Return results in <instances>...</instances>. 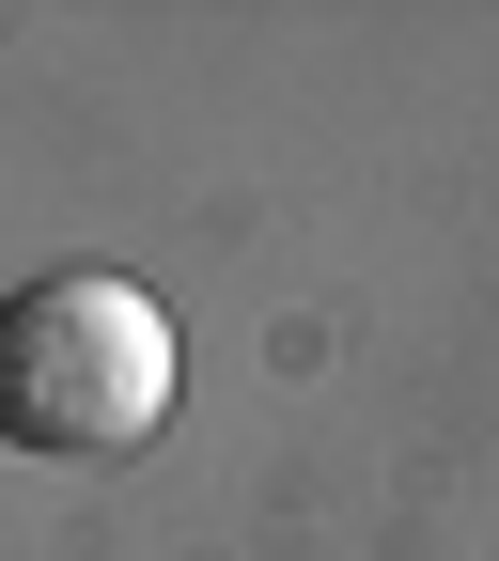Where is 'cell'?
Returning a JSON list of instances; mask_svg holds the SVG:
<instances>
[{"mask_svg":"<svg viewBox=\"0 0 499 561\" xmlns=\"http://www.w3.org/2000/svg\"><path fill=\"white\" fill-rule=\"evenodd\" d=\"M172 405V312L110 265L0 297V437L16 453H140Z\"/></svg>","mask_w":499,"mask_h":561,"instance_id":"1","label":"cell"}]
</instances>
